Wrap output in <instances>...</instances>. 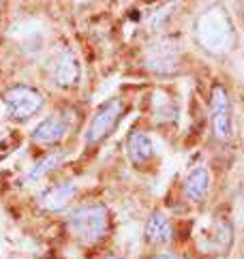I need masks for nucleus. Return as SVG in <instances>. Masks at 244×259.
<instances>
[{"mask_svg":"<svg viewBox=\"0 0 244 259\" xmlns=\"http://www.w3.org/2000/svg\"><path fill=\"white\" fill-rule=\"evenodd\" d=\"M152 259H180V257H176L172 253H161V255H154Z\"/></svg>","mask_w":244,"mask_h":259,"instance_id":"obj_13","label":"nucleus"},{"mask_svg":"<svg viewBox=\"0 0 244 259\" xmlns=\"http://www.w3.org/2000/svg\"><path fill=\"white\" fill-rule=\"evenodd\" d=\"M77 193V184L75 182H60L54 184L45 193L39 195V206L45 212H60L71 203V199Z\"/></svg>","mask_w":244,"mask_h":259,"instance_id":"obj_8","label":"nucleus"},{"mask_svg":"<svg viewBox=\"0 0 244 259\" xmlns=\"http://www.w3.org/2000/svg\"><path fill=\"white\" fill-rule=\"evenodd\" d=\"M197 41L210 54H223L231 48L233 28H231L229 17L225 15L221 7L208 9V11L197 20Z\"/></svg>","mask_w":244,"mask_h":259,"instance_id":"obj_2","label":"nucleus"},{"mask_svg":"<svg viewBox=\"0 0 244 259\" xmlns=\"http://www.w3.org/2000/svg\"><path fill=\"white\" fill-rule=\"evenodd\" d=\"M50 77H52L54 84H58L62 88L77 84L79 64H77V58H75V54L71 50L64 48L60 52H56L50 58Z\"/></svg>","mask_w":244,"mask_h":259,"instance_id":"obj_6","label":"nucleus"},{"mask_svg":"<svg viewBox=\"0 0 244 259\" xmlns=\"http://www.w3.org/2000/svg\"><path fill=\"white\" fill-rule=\"evenodd\" d=\"M122 112H125V103H122L120 99L105 101V103L97 109V114L92 116V120H90L88 133H86V142L88 144H99V142L105 140V137L116 128Z\"/></svg>","mask_w":244,"mask_h":259,"instance_id":"obj_4","label":"nucleus"},{"mask_svg":"<svg viewBox=\"0 0 244 259\" xmlns=\"http://www.w3.org/2000/svg\"><path fill=\"white\" fill-rule=\"evenodd\" d=\"M174 234V227H172V221L165 212H152L146 223V240L150 244H167L172 240Z\"/></svg>","mask_w":244,"mask_h":259,"instance_id":"obj_10","label":"nucleus"},{"mask_svg":"<svg viewBox=\"0 0 244 259\" xmlns=\"http://www.w3.org/2000/svg\"><path fill=\"white\" fill-rule=\"evenodd\" d=\"M69 116L67 114H52L45 120H41L39 124L34 126L32 131V142L34 144H41V146H48V144H56L60 142L64 135L69 133Z\"/></svg>","mask_w":244,"mask_h":259,"instance_id":"obj_7","label":"nucleus"},{"mask_svg":"<svg viewBox=\"0 0 244 259\" xmlns=\"http://www.w3.org/2000/svg\"><path fill=\"white\" fill-rule=\"evenodd\" d=\"M67 225L82 244H97L109 231V210L103 203H84L67 217Z\"/></svg>","mask_w":244,"mask_h":259,"instance_id":"obj_1","label":"nucleus"},{"mask_svg":"<svg viewBox=\"0 0 244 259\" xmlns=\"http://www.w3.org/2000/svg\"><path fill=\"white\" fill-rule=\"evenodd\" d=\"M127 152H129V159L133 165H144L152 159L154 154V148H152V140L150 135L144 131H135L129 135L127 140Z\"/></svg>","mask_w":244,"mask_h":259,"instance_id":"obj_11","label":"nucleus"},{"mask_svg":"<svg viewBox=\"0 0 244 259\" xmlns=\"http://www.w3.org/2000/svg\"><path fill=\"white\" fill-rule=\"evenodd\" d=\"M3 103L13 120H28L41 109L43 97L30 86H13L5 92Z\"/></svg>","mask_w":244,"mask_h":259,"instance_id":"obj_3","label":"nucleus"},{"mask_svg":"<svg viewBox=\"0 0 244 259\" xmlns=\"http://www.w3.org/2000/svg\"><path fill=\"white\" fill-rule=\"evenodd\" d=\"M62 159H64V152H52V154H48L45 159H41L30 169V174H28V180H39V178H43V176L48 174V171H52L56 165H60Z\"/></svg>","mask_w":244,"mask_h":259,"instance_id":"obj_12","label":"nucleus"},{"mask_svg":"<svg viewBox=\"0 0 244 259\" xmlns=\"http://www.w3.org/2000/svg\"><path fill=\"white\" fill-rule=\"evenodd\" d=\"M103 259H122L120 255H107V257H103Z\"/></svg>","mask_w":244,"mask_h":259,"instance_id":"obj_14","label":"nucleus"},{"mask_svg":"<svg viewBox=\"0 0 244 259\" xmlns=\"http://www.w3.org/2000/svg\"><path fill=\"white\" fill-rule=\"evenodd\" d=\"M184 193H186V197H189L191 201H195V203H199V201H204L206 197H208V193H210V171H208V167L197 165V167L186 176Z\"/></svg>","mask_w":244,"mask_h":259,"instance_id":"obj_9","label":"nucleus"},{"mask_svg":"<svg viewBox=\"0 0 244 259\" xmlns=\"http://www.w3.org/2000/svg\"><path fill=\"white\" fill-rule=\"evenodd\" d=\"M210 120H212V133L217 140H229L233 131V118H231V101L223 86L212 88L210 99Z\"/></svg>","mask_w":244,"mask_h":259,"instance_id":"obj_5","label":"nucleus"}]
</instances>
